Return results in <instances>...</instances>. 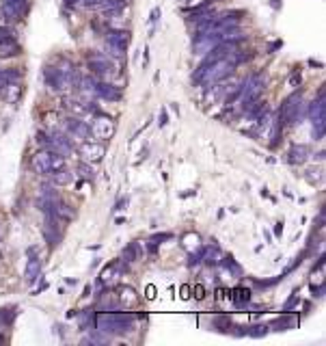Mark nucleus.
Returning <instances> with one entry per match:
<instances>
[{
	"label": "nucleus",
	"instance_id": "f257e3e1",
	"mask_svg": "<svg viewBox=\"0 0 326 346\" xmlns=\"http://www.w3.org/2000/svg\"><path fill=\"white\" fill-rule=\"evenodd\" d=\"M95 327L106 335H124L134 327V316L124 312H102L95 318Z\"/></svg>",
	"mask_w": 326,
	"mask_h": 346
},
{
	"label": "nucleus",
	"instance_id": "f03ea898",
	"mask_svg": "<svg viewBox=\"0 0 326 346\" xmlns=\"http://www.w3.org/2000/svg\"><path fill=\"white\" fill-rule=\"evenodd\" d=\"M264 83L266 80H264L262 74H253L238 87V98L242 102V108H247L251 102L259 100V93H262V89H264Z\"/></svg>",
	"mask_w": 326,
	"mask_h": 346
},
{
	"label": "nucleus",
	"instance_id": "7ed1b4c3",
	"mask_svg": "<svg viewBox=\"0 0 326 346\" xmlns=\"http://www.w3.org/2000/svg\"><path fill=\"white\" fill-rule=\"evenodd\" d=\"M309 119L313 124V139L322 141L324 139V130H326V104H324V89H320L317 100L311 104L309 108Z\"/></svg>",
	"mask_w": 326,
	"mask_h": 346
},
{
	"label": "nucleus",
	"instance_id": "20e7f679",
	"mask_svg": "<svg viewBox=\"0 0 326 346\" xmlns=\"http://www.w3.org/2000/svg\"><path fill=\"white\" fill-rule=\"evenodd\" d=\"M300 110H303V95H300V91H296L281 104L279 122L281 124H296L300 119Z\"/></svg>",
	"mask_w": 326,
	"mask_h": 346
},
{
	"label": "nucleus",
	"instance_id": "39448f33",
	"mask_svg": "<svg viewBox=\"0 0 326 346\" xmlns=\"http://www.w3.org/2000/svg\"><path fill=\"white\" fill-rule=\"evenodd\" d=\"M89 128H91V134L95 136V139H102V141L112 139V134H115V130H117L115 122H112L108 115H102V112H95V119H93V124Z\"/></svg>",
	"mask_w": 326,
	"mask_h": 346
},
{
	"label": "nucleus",
	"instance_id": "423d86ee",
	"mask_svg": "<svg viewBox=\"0 0 326 346\" xmlns=\"http://www.w3.org/2000/svg\"><path fill=\"white\" fill-rule=\"evenodd\" d=\"M130 44V33L128 30H108L106 33V48L110 50L112 56H124L126 48Z\"/></svg>",
	"mask_w": 326,
	"mask_h": 346
},
{
	"label": "nucleus",
	"instance_id": "0eeeda50",
	"mask_svg": "<svg viewBox=\"0 0 326 346\" xmlns=\"http://www.w3.org/2000/svg\"><path fill=\"white\" fill-rule=\"evenodd\" d=\"M223 42V37L218 33H206V35H197L192 42V52L194 54H208L214 48Z\"/></svg>",
	"mask_w": 326,
	"mask_h": 346
},
{
	"label": "nucleus",
	"instance_id": "6e6552de",
	"mask_svg": "<svg viewBox=\"0 0 326 346\" xmlns=\"http://www.w3.org/2000/svg\"><path fill=\"white\" fill-rule=\"evenodd\" d=\"M89 67H91V69H93V74H97V76L115 74L112 61H110L106 54H102V52H93V54H89Z\"/></svg>",
	"mask_w": 326,
	"mask_h": 346
},
{
	"label": "nucleus",
	"instance_id": "1a4fd4ad",
	"mask_svg": "<svg viewBox=\"0 0 326 346\" xmlns=\"http://www.w3.org/2000/svg\"><path fill=\"white\" fill-rule=\"evenodd\" d=\"M44 236H46V240H48V245H50V249H54L56 245L61 243V238H63V232H61V227H59V219H56L54 214H46Z\"/></svg>",
	"mask_w": 326,
	"mask_h": 346
},
{
	"label": "nucleus",
	"instance_id": "9d476101",
	"mask_svg": "<svg viewBox=\"0 0 326 346\" xmlns=\"http://www.w3.org/2000/svg\"><path fill=\"white\" fill-rule=\"evenodd\" d=\"M20 52V44L15 42V33L7 26H0V54L13 56Z\"/></svg>",
	"mask_w": 326,
	"mask_h": 346
},
{
	"label": "nucleus",
	"instance_id": "9b49d317",
	"mask_svg": "<svg viewBox=\"0 0 326 346\" xmlns=\"http://www.w3.org/2000/svg\"><path fill=\"white\" fill-rule=\"evenodd\" d=\"M46 151H52V154H59V156H67V154H71V141L65 134L54 132L52 136H48Z\"/></svg>",
	"mask_w": 326,
	"mask_h": 346
},
{
	"label": "nucleus",
	"instance_id": "f8f14e48",
	"mask_svg": "<svg viewBox=\"0 0 326 346\" xmlns=\"http://www.w3.org/2000/svg\"><path fill=\"white\" fill-rule=\"evenodd\" d=\"M106 154V147L102 143H85L80 147V156L85 158V163H100Z\"/></svg>",
	"mask_w": 326,
	"mask_h": 346
},
{
	"label": "nucleus",
	"instance_id": "ddd939ff",
	"mask_svg": "<svg viewBox=\"0 0 326 346\" xmlns=\"http://www.w3.org/2000/svg\"><path fill=\"white\" fill-rule=\"evenodd\" d=\"M28 264H26V273H24V275H26V281L28 284H35V281L42 277V260H39V257L35 255V249H28Z\"/></svg>",
	"mask_w": 326,
	"mask_h": 346
},
{
	"label": "nucleus",
	"instance_id": "4468645a",
	"mask_svg": "<svg viewBox=\"0 0 326 346\" xmlns=\"http://www.w3.org/2000/svg\"><path fill=\"white\" fill-rule=\"evenodd\" d=\"M65 126H67V132L74 134V136H80V139H87V136H91V128H89L83 119L78 117H69L67 122H65Z\"/></svg>",
	"mask_w": 326,
	"mask_h": 346
},
{
	"label": "nucleus",
	"instance_id": "2eb2a0df",
	"mask_svg": "<svg viewBox=\"0 0 326 346\" xmlns=\"http://www.w3.org/2000/svg\"><path fill=\"white\" fill-rule=\"evenodd\" d=\"M121 275H124V266H121V264H117V262H112V264H108V266L102 271L100 279H102V284L112 286V284H117Z\"/></svg>",
	"mask_w": 326,
	"mask_h": 346
},
{
	"label": "nucleus",
	"instance_id": "dca6fc26",
	"mask_svg": "<svg viewBox=\"0 0 326 346\" xmlns=\"http://www.w3.org/2000/svg\"><path fill=\"white\" fill-rule=\"evenodd\" d=\"M95 95H100L102 100H108V102H119L121 100V89L115 85H108V83H100L95 87Z\"/></svg>",
	"mask_w": 326,
	"mask_h": 346
},
{
	"label": "nucleus",
	"instance_id": "f3484780",
	"mask_svg": "<svg viewBox=\"0 0 326 346\" xmlns=\"http://www.w3.org/2000/svg\"><path fill=\"white\" fill-rule=\"evenodd\" d=\"M50 158H52V151H37L35 156H32L30 165L35 169V173H50Z\"/></svg>",
	"mask_w": 326,
	"mask_h": 346
},
{
	"label": "nucleus",
	"instance_id": "a211bd4d",
	"mask_svg": "<svg viewBox=\"0 0 326 346\" xmlns=\"http://www.w3.org/2000/svg\"><path fill=\"white\" fill-rule=\"evenodd\" d=\"M311 156V149H309V145H294L290 149V163L292 165H305L307 158Z\"/></svg>",
	"mask_w": 326,
	"mask_h": 346
},
{
	"label": "nucleus",
	"instance_id": "6ab92c4d",
	"mask_svg": "<svg viewBox=\"0 0 326 346\" xmlns=\"http://www.w3.org/2000/svg\"><path fill=\"white\" fill-rule=\"evenodd\" d=\"M76 178L74 171H67V169H59V171H52V186H67Z\"/></svg>",
	"mask_w": 326,
	"mask_h": 346
},
{
	"label": "nucleus",
	"instance_id": "aec40b11",
	"mask_svg": "<svg viewBox=\"0 0 326 346\" xmlns=\"http://www.w3.org/2000/svg\"><path fill=\"white\" fill-rule=\"evenodd\" d=\"M138 303V294L134 288H121V294H119V305H126V307H134V305Z\"/></svg>",
	"mask_w": 326,
	"mask_h": 346
},
{
	"label": "nucleus",
	"instance_id": "412c9836",
	"mask_svg": "<svg viewBox=\"0 0 326 346\" xmlns=\"http://www.w3.org/2000/svg\"><path fill=\"white\" fill-rule=\"evenodd\" d=\"M296 323H298L296 318H292V316H288V312H283V316L276 318L272 323V329H274V331H288V329L296 327Z\"/></svg>",
	"mask_w": 326,
	"mask_h": 346
},
{
	"label": "nucleus",
	"instance_id": "4be33fe9",
	"mask_svg": "<svg viewBox=\"0 0 326 346\" xmlns=\"http://www.w3.org/2000/svg\"><path fill=\"white\" fill-rule=\"evenodd\" d=\"M201 260L206 264H218L221 262V251H218V247L212 245L208 249H201Z\"/></svg>",
	"mask_w": 326,
	"mask_h": 346
},
{
	"label": "nucleus",
	"instance_id": "5701e85b",
	"mask_svg": "<svg viewBox=\"0 0 326 346\" xmlns=\"http://www.w3.org/2000/svg\"><path fill=\"white\" fill-rule=\"evenodd\" d=\"M97 307L102 312H115V310H119V299H115V294H102Z\"/></svg>",
	"mask_w": 326,
	"mask_h": 346
},
{
	"label": "nucleus",
	"instance_id": "b1692460",
	"mask_svg": "<svg viewBox=\"0 0 326 346\" xmlns=\"http://www.w3.org/2000/svg\"><path fill=\"white\" fill-rule=\"evenodd\" d=\"M108 340H110V335H106V333L100 331V329H95V331H91V333L85 337L83 344H89V342H91V344H106Z\"/></svg>",
	"mask_w": 326,
	"mask_h": 346
},
{
	"label": "nucleus",
	"instance_id": "393cba45",
	"mask_svg": "<svg viewBox=\"0 0 326 346\" xmlns=\"http://www.w3.org/2000/svg\"><path fill=\"white\" fill-rule=\"evenodd\" d=\"M134 260H138V245L136 243L128 245L124 249V264H132Z\"/></svg>",
	"mask_w": 326,
	"mask_h": 346
},
{
	"label": "nucleus",
	"instance_id": "a878e982",
	"mask_svg": "<svg viewBox=\"0 0 326 346\" xmlns=\"http://www.w3.org/2000/svg\"><path fill=\"white\" fill-rule=\"evenodd\" d=\"M76 171L80 173V178H85V180H93L95 178V171H93V167L89 163H80Z\"/></svg>",
	"mask_w": 326,
	"mask_h": 346
},
{
	"label": "nucleus",
	"instance_id": "bb28decb",
	"mask_svg": "<svg viewBox=\"0 0 326 346\" xmlns=\"http://www.w3.org/2000/svg\"><path fill=\"white\" fill-rule=\"evenodd\" d=\"M223 264H225V266H227V268H229V271L233 273V275H235V277H242V268H240V266H238V264H235V262H233V257H231V255H227V257H223Z\"/></svg>",
	"mask_w": 326,
	"mask_h": 346
},
{
	"label": "nucleus",
	"instance_id": "cd10ccee",
	"mask_svg": "<svg viewBox=\"0 0 326 346\" xmlns=\"http://www.w3.org/2000/svg\"><path fill=\"white\" fill-rule=\"evenodd\" d=\"M59 169H65V156L52 154V158H50V173L52 171H59Z\"/></svg>",
	"mask_w": 326,
	"mask_h": 346
},
{
	"label": "nucleus",
	"instance_id": "c85d7f7f",
	"mask_svg": "<svg viewBox=\"0 0 326 346\" xmlns=\"http://www.w3.org/2000/svg\"><path fill=\"white\" fill-rule=\"evenodd\" d=\"M249 299H251V292H249V290H244V288H240V290H235V296H233V301L238 303V305H244V303H249Z\"/></svg>",
	"mask_w": 326,
	"mask_h": 346
},
{
	"label": "nucleus",
	"instance_id": "c756f323",
	"mask_svg": "<svg viewBox=\"0 0 326 346\" xmlns=\"http://www.w3.org/2000/svg\"><path fill=\"white\" fill-rule=\"evenodd\" d=\"M247 333H249L251 337H264V335L268 333V327H266V325H255V327H251Z\"/></svg>",
	"mask_w": 326,
	"mask_h": 346
},
{
	"label": "nucleus",
	"instance_id": "7c9ffc66",
	"mask_svg": "<svg viewBox=\"0 0 326 346\" xmlns=\"http://www.w3.org/2000/svg\"><path fill=\"white\" fill-rule=\"evenodd\" d=\"M78 318H80V329H87V327H89V323L93 320V310H85Z\"/></svg>",
	"mask_w": 326,
	"mask_h": 346
},
{
	"label": "nucleus",
	"instance_id": "2f4dec72",
	"mask_svg": "<svg viewBox=\"0 0 326 346\" xmlns=\"http://www.w3.org/2000/svg\"><path fill=\"white\" fill-rule=\"evenodd\" d=\"M15 320V312H11V310H0V323L3 325H11Z\"/></svg>",
	"mask_w": 326,
	"mask_h": 346
},
{
	"label": "nucleus",
	"instance_id": "473e14b6",
	"mask_svg": "<svg viewBox=\"0 0 326 346\" xmlns=\"http://www.w3.org/2000/svg\"><path fill=\"white\" fill-rule=\"evenodd\" d=\"M67 108L71 110V112H76V115H85V112H89V108L87 106H83V104L80 102H67Z\"/></svg>",
	"mask_w": 326,
	"mask_h": 346
},
{
	"label": "nucleus",
	"instance_id": "72a5a7b5",
	"mask_svg": "<svg viewBox=\"0 0 326 346\" xmlns=\"http://www.w3.org/2000/svg\"><path fill=\"white\" fill-rule=\"evenodd\" d=\"M194 299H197V301H201V299H206V288H203L201 284H197V286H194Z\"/></svg>",
	"mask_w": 326,
	"mask_h": 346
},
{
	"label": "nucleus",
	"instance_id": "f704fd0d",
	"mask_svg": "<svg viewBox=\"0 0 326 346\" xmlns=\"http://www.w3.org/2000/svg\"><path fill=\"white\" fill-rule=\"evenodd\" d=\"M169 124V115H167V108H162L160 110V115H158V126L160 128H165Z\"/></svg>",
	"mask_w": 326,
	"mask_h": 346
},
{
	"label": "nucleus",
	"instance_id": "c9c22d12",
	"mask_svg": "<svg viewBox=\"0 0 326 346\" xmlns=\"http://www.w3.org/2000/svg\"><path fill=\"white\" fill-rule=\"evenodd\" d=\"M296 301H298V294L294 292V294H292V296H290V301H288V303H285V305H283V312H290V310H292V307H294V305H296Z\"/></svg>",
	"mask_w": 326,
	"mask_h": 346
},
{
	"label": "nucleus",
	"instance_id": "e433bc0d",
	"mask_svg": "<svg viewBox=\"0 0 326 346\" xmlns=\"http://www.w3.org/2000/svg\"><path fill=\"white\" fill-rule=\"evenodd\" d=\"M171 238H173V234H156V236H151V243L160 245L162 240H171Z\"/></svg>",
	"mask_w": 326,
	"mask_h": 346
},
{
	"label": "nucleus",
	"instance_id": "4c0bfd02",
	"mask_svg": "<svg viewBox=\"0 0 326 346\" xmlns=\"http://www.w3.org/2000/svg\"><path fill=\"white\" fill-rule=\"evenodd\" d=\"M290 85H292V87L300 85V74H292V76H290Z\"/></svg>",
	"mask_w": 326,
	"mask_h": 346
},
{
	"label": "nucleus",
	"instance_id": "58836bf2",
	"mask_svg": "<svg viewBox=\"0 0 326 346\" xmlns=\"http://www.w3.org/2000/svg\"><path fill=\"white\" fill-rule=\"evenodd\" d=\"M158 15H160V9H153V11H151V15H149V22H151V24H156Z\"/></svg>",
	"mask_w": 326,
	"mask_h": 346
},
{
	"label": "nucleus",
	"instance_id": "ea45409f",
	"mask_svg": "<svg viewBox=\"0 0 326 346\" xmlns=\"http://www.w3.org/2000/svg\"><path fill=\"white\" fill-rule=\"evenodd\" d=\"M281 46H283V42H274V44H270V48H268V52H274V50H279Z\"/></svg>",
	"mask_w": 326,
	"mask_h": 346
},
{
	"label": "nucleus",
	"instance_id": "a19ab883",
	"mask_svg": "<svg viewBox=\"0 0 326 346\" xmlns=\"http://www.w3.org/2000/svg\"><path fill=\"white\" fill-rule=\"evenodd\" d=\"M147 299H156V288H153V286L147 288Z\"/></svg>",
	"mask_w": 326,
	"mask_h": 346
},
{
	"label": "nucleus",
	"instance_id": "79ce46f5",
	"mask_svg": "<svg viewBox=\"0 0 326 346\" xmlns=\"http://www.w3.org/2000/svg\"><path fill=\"white\" fill-rule=\"evenodd\" d=\"M188 296H190V288L184 286V288H182V299H188Z\"/></svg>",
	"mask_w": 326,
	"mask_h": 346
},
{
	"label": "nucleus",
	"instance_id": "37998d69",
	"mask_svg": "<svg viewBox=\"0 0 326 346\" xmlns=\"http://www.w3.org/2000/svg\"><path fill=\"white\" fill-rule=\"evenodd\" d=\"M274 234H276V236H281V234H283V223H276V227H274Z\"/></svg>",
	"mask_w": 326,
	"mask_h": 346
},
{
	"label": "nucleus",
	"instance_id": "c03bdc74",
	"mask_svg": "<svg viewBox=\"0 0 326 346\" xmlns=\"http://www.w3.org/2000/svg\"><path fill=\"white\" fill-rule=\"evenodd\" d=\"M126 204H128V199H121L119 204H117V208H115V210H124V206H126Z\"/></svg>",
	"mask_w": 326,
	"mask_h": 346
},
{
	"label": "nucleus",
	"instance_id": "a18cd8bd",
	"mask_svg": "<svg viewBox=\"0 0 326 346\" xmlns=\"http://www.w3.org/2000/svg\"><path fill=\"white\" fill-rule=\"evenodd\" d=\"M65 3H67V5H78L80 0H65Z\"/></svg>",
	"mask_w": 326,
	"mask_h": 346
}]
</instances>
